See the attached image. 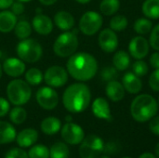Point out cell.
<instances>
[{"label":"cell","instance_id":"6da1fadb","mask_svg":"<svg viewBox=\"0 0 159 158\" xmlns=\"http://www.w3.org/2000/svg\"><path fill=\"white\" fill-rule=\"evenodd\" d=\"M66 66L68 74L78 81L90 80L95 76L98 70L96 59L87 52L74 53L70 56Z\"/></svg>","mask_w":159,"mask_h":158},{"label":"cell","instance_id":"7a4b0ae2","mask_svg":"<svg viewBox=\"0 0 159 158\" xmlns=\"http://www.w3.org/2000/svg\"><path fill=\"white\" fill-rule=\"evenodd\" d=\"M90 100V90L83 83H75L69 86L62 96V102L65 109L75 114L85 111L89 107Z\"/></svg>","mask_w":159,"mask_h":158},{"label":"cell","instance_id":"3957f363","mask_svg":"<svg viewBox=\"0 0 159 158\" xmlns=\"http://www.w3.org/2000/svg\"><path fill=\"white\" fill-rule=\"evenodd\" d=\"M158 111V103L154 97L149 94L137 96L131 105L130 114L137 122H146L151 120Z\"/></svg>","mask_w":159,"mask_h":158},{"label":"cell","instance_id":"277c9868","mask_svg":"<svg viewBox=\"0 0 159 158\" xmlns=\"http://www.w3.org/2000/svg\"><path fill=\"white\" fill-rule=\"evenodd\" d=\"M7 95L12 104L20 106L28 102L32 96V90L27 82L21 79H15L7 85Z\"/></svg>","mask_w":159,"mask_h":158},{"label":"cell","instance_id":"5b68a950","mask_svg":"<svg viewBox=\"0 0 159 158\" xmlns=\"http://www.w3.org/2000/svg\"><path fill=\"white\" fill-rule=\"evenodd\" d=\"M78 47V39L75 33L65 32L60 34L54 42V53L61 58L72 56Z\"/></svg>","mask_w":159,"mask_h":158},{"label":"cell","instance_id":"8992f818","mask_svg":"<svg viewBox=\"0 0 159 158\" xmlns=\"http://www.w3.org/2000/svg\"><path fill=\"white\" fill-rule=\"evenodd\" d=\"M16 51L21 61L30 63L38 61L43 53L41 45L37 41L29 38L21 40L18 44Z\"/></svg>","mask_w":159,"mask_h":158},{"label":"cell","instance_id":"52a82bcc","mask_svg":"<svg viewBox=\"0 0 159 158\" xmlns=\"http://www.w3.org/2000/svg\"><path fill=\"white\" fill-rule=\"evenodd\" d=\"M104 143L96 135H89L81 142L79 156L81 158H96L103 152Z\"/></svg>","mask_w":159,"mask_h":158},{"label":"cell","instance_id":"ba28073f","mask_svg":"<svg viewBox=\"0 0 159 158\" xmlns=\"http://www.w3.org/2000/svg\"><path fill=\"white\" fill-rule=\"evenodd\" d=\"M102 25V17L96 11L86 12L79 20V29L86 35L95 34Z\"/></svg>","mask_w":159,"mask_h":158},{"label":"cell","instance_id":"9c48e42d","mask_svg":"<svg viewBox=\"0 0 159 158\" xmlns=\"http://www.w3.org/2000/svg\"><path fill=\"white\" fill-rule=\"evenodd\" d=\"M44 79L48 86L52 88H60L67 83L68 73L61 66H50L47 69L44 74Z\"/></svg>","mask_w":159,"mask_h":158},{"label":"cell","instance_id":"30bf717a","mask_svg":"<svg viewBox=\"0 0 159 158\" xmlns=\"http://www.w3.org/2000/svg\"><path fill=\"white\" fill-rule=\"evenodd\" d=\"M37 103L46 110L54 109L59 103L58 93L50 87H43L36 92Z\"/></svg>","mask_w":159,"mask_h":158},{"label":"cell","instance_id":"8fae6325","mask_svg":"<svg viewBox=\"0 0 159 158\" xmlns=\"http://www.w3.org/2000/svg\"><path fill=\"white\" fill-rule=\"evenodd\" d=\"M61 137L69 144L75 145L81 143L85 138L83 129L72 122H67L61 129Z\"/></svg>","mask_w":159,"mask_h":158},{"label":"cell","instance_id":"7c38bea8","mask_svg":"<svg viewBox=\"0 0 159 158\" xmlns=\"http://www.w3.org/2000/svg\"><path fill=\"white\" fill-rule=\"evenodd\" d=\"M99 46L107 53L114 52L118 46V39L115 31L112 29H104L102 31L99 35Z\"/></svg>","mask_w":159,"mask_h":158},{"label":"cell","instance_id":"4fadbf2b","mask_svg":"<svg viewBox=\"0 0 159 158\" xmlns=\"http://www.w3.org/2000/svg\"><path fill=\"white\" fill-rule=\"evenodd\" d=\"M149 46L150 44L144 37L136 36L130 41L129 45V50L133 58L137 60H142L148 54Z\"/></svg>","mask_w":159,"mask_h":158},{"label":"cell","instance_id":"5bb4252c","mask_svg":"<svg viewBox=\"0 0 159 158\" xmlns=\"http://www.w3.org/2000/svg\"><path fill=\"white\" fill-rule=\"evenodd\" d=\"M2 67L4 72L11 77H19L25 71L23 61L18 58H8L5 60Z\"/></svg>","mask_w":159,"mask_h":158},{"label":"cell","instance_id":"9a60e30c","mask_svg":"<svg viewBox=\"0 0 159 158\" xmlns=\"http://www.w3.org/2000/svg\"><path fill=\"white\" fill-rule=\"evenodd\" d=\"M34 31L40 34L46 35L52 32L53 23L51 19L44 14H37L34 16L32 21Z\"/></svg>","mask_w":159,"mask_h":158},{"label":"cell","instance_id":"2e32d148","mask_svg":"<svg viewBox=\"0 0 159 158\" xmlns=\"http://www.w3.org/2000/svg\"><path fill=\"white\" fill-rule=\"evenodd\" d=\"M92 112L93 115L100 118L111 121L112 115H111V110L108 102L104 98H97L93 103H92Z\"/></svg>","mask_w":159,"mask_h":158},{"label":"cell","instance_id":"e0dca14e","mask_svg":"<svg viewBox=\"0 0 159 158\" xmlns=\"http://www.w3.org/2000/svg\"><path fill=\"white\" fill-rule=\"evenodd\" d=\"M38 133L34 129H25L16 136V141L19 146L27 148L36 142Z\"/></svg>","mask_w":159,"mask_h":158},{"label":"cell","instance_id":"ac0fdd59","mask_svg":"<svg viewBox=\"0 0 159 158\" xmlns=\"http://www.w3.org/2000/svg\"><path fill=\"white\" fill-rule=\"evenodd\" d=\"M123 87L128 92L131 94H136L141 91L143 84L139 76H137L134 73L129 72L123 76Z\"/></svg>","mask_w":159,"mask_h":158},{"label":"cell","instance_id":"d6986e66","mask_svg":"<svg viewBox=\"0 0 159 158\" xmlns=\"http://www.w3.org/2000/svg\"><path fill=\"white\" fill-rule=\"evenodd\" d=\"M105 92L107 97L113 102H119L123 100L125 96V88L123 85L116 80L108 82L105 88Z\"/></svg>","mask_w":159,"mask_h":158},{"label":"cell","instance_id":"ffe728a7","mask_svg":"<svg viewBox=\"0 0 159 158\" xmlns=\"http://www.w3.org/2000/svg\"><path fill=\"white\" fill-rule=\"evenodd\" d=\"M54 23L62 31H69L75 25V19L73 15L67 11H59L54 16Z\"/></svg>","mask_w":159,"mask_h":158},{"label":"cell","instance_id":"44dd1931","mask_svg":"<svg viewBox=\"0 0 159 158\" xmlns=\"http://www.w3.org/2000/svg\"><path fill=\"white\" fill-rule=\"evenodd\" d=\"M17 23V17L12 11L2 10L0 11V32L9 33L14 30Z\"/></svg>","mask_w":159,"mask_h":158},{"label":"cell","instance_id":"7402d4cb","mask_svg":"<svg viewBox=\"0 0 159 158\" xmlns=\"http://www.w3.org/2000/svg\"><path fill=\"white\" fill-rule=\"evenodd\" d=\"M16 129L11 124L0 121V144L12 142L16 139Z\"/></svg>","mask_w":159,"mask_h":158},{"label":"cell","instance_id":"603a6c76","mask_svg":"<svg viewBox=\"0 0 159 158\" xmlns=\"http://www.w3.org/2000/svg\"><path fill=\"white\" fill-rule=\"evenodd\" d=\"M61 123L57 117L49 116L41 122V130L47 135H54L61 129Z\"/></svg>","mask_w":159,"mask_h":158},{"label":"cell","instance_id":"cb8c5ba5","mask_svg":"<svg viewBox=\"0 0 159 158\" xmlns=\"http://www.w3.org/2000/svg\"><path fill=\"white\" fill-rule=\"evenodd\" d=\"M143 12L150 19H159V0H145L143 4Z\"/></svg>","mask_w":159,"mask_h":158},{"label":"cell","instance_id":"d4e9b609","mask_svg":"<svg viewBox=\"0 0 159 158\" xmlns=\"http://www.w3.org/2000/svg\"><path fill=\"white\" fill-rule=\"evenodd\" d=\"M113 63H114V66L118 71H123V70L128 69L129 66V63H130V59H129V54L125 51L116 52L114 55Z\"/></svg>","mask_w":159,"mask_h":158},{"label":"cell","instance_id":"484cf974","mask_svg":"<svg viewBox=\"0 0 159 158\" xmlns=\"http://www.w3.org/2000/svg\"><path fill=\"white\" fill-rule=\"evenodd\" d=\"M14 33L19 39H26L32 33V26L27 20H20L19 22L17 21L14 27Z\"/></svg>","mask_w":159,"mask_h":158},{"label":"cell","instance_id":"4316f807","mask_svg":"<svg viewBox=\"0 0 159 158\" xmlns=\"http://www.w3.org/2000/svg\"><path fill=\"white\" fill-rule=\"evenodd\" d=\"M49 156L50 158H68L69 149L65 143L56 142L49 150Z\"/></svg>","mask_w":159,"mask_h":158},{"label":"cell","instance_id":"83f0119b","mask_svg":"<svg viewBox=\"0 0 159 158\" xmlns=\"http://www.w3.org/2000/svg\"><path fill=\"white\" fill-rule=\"evenodd\" d=\"M120 7L119 0H102L100 5V9L106 16L114 15Z\"/></svg>","mask_w":159,"mask_h":158},{"label":"cell","instance_id":"f1b7e54d","mask_svg":"<svg viewBox=\"0 0 159 158\" xmlns=\"http://www.w3.org/2000/svg\"><path fill=\"white\" fill-rule=\"evenodd\" d=\"M25 79H26V82L29 85L37 86V85L41 84V82L43 81L44 75H43L42 72L39 69H37V68H31V69H29L26 72Z\"/></svg>","mask_w":159,"mask_h":158},{"label":"cell","instance_id":"f546056e","mask_svg":"<svg viewBox=\"0 0 159 158\" xmlns=\"http://www.w3.org/2000/svg\"><path fill=\"white\" fill-rule=\"evenodd\" d=\"M26 117H27L26 111L20 106L13 108L11 110V112L9 113V118H10L11 122L16 125L22 124L26 120Z\"/></svg>","mask_w":159,"mask_h":158},{"label":"cell","instance_id":"4dcf8cb0","mask_svg":"<svg viewBox=\"0 0 159 158\" xmlns=\"http://www.w3.org/2000/svg\"><path fill=\"white\" fill-rule=\"evenodd\" d=\"M153 28V24L151 22V20L142 18L139 19L135 21L134 23V30L136 33L140 34H146L149 32L152 31Z\"/></svg>","mask_w":159,"mask_h":158},{"label":"cell","instance_id":"1f68e13d","mask_svg":"<svg viewBox=\"0 0 159 158\" xmlns=\"http://www.w3.org/2000/svg\"><path fill=\"white\" fill-rule=\"evenodd\" d=\"M29 158H48L49 157V150L42 144H37L33 146L29 153Z\"/></svg>","mask_w":159,"mask_h":158},{"label":"cell","instance_id":"d6a6232c","mask_svg":"<svg viewBox=\"0 0 159 158\" xmlns=\"http://www.w3.org/2000/svg\"><path fill=\"white\" fill-rule=\"evenodd\" d=\"M128 26V20L125 16L117 15L112 18L110 20V27L113 31L116 32H121L126 29Z\"/></svg>","mask_w":159,"mask_h":158},{"label":"cell","instance_id":"836d02e7","mask_svg":"<svg viewBox=\"0 0 159 158\" xmlns=\"http://www.w3.org/2000/svg\"><path fill=\"white\" fill-rule=\"evenodd\" d=\"M132 70L133 73L137 75V76H143L148 73V65L145 61L138 60L136 61L133 65H132Z\"/></svg>","mask_w":159,"mask_h":158},{"label":"cell","instance_id":"e575fe53","mask_svg":"<svg viewBox=\"0 0 159 158\" xmlns=\"http://www.w3.org/2000/svg\"><path fill=\"white\" fill-rule=\"evenodd\" d=\"M118 77V72L116 67H105L102 71V78L104 81H113Z\"/></svg>","mask_w":159,"mask_h":158},{"label":"cell","instance_id":"d590c367","mask_svg":"<svg viewBox=\"0 0 159 158\" xmlns=\"http://www.w3.org/2000/svg\"><path fill=\"white\" fill-rule=\"evenodd\" d=\"M149 44L154 49L159 50V24L155 26L151 31Z\"/></svg>","mask_w":159,"mask_h":158},{"label":"cell","instance_id":"8d00e7d4","mask_svg":"<svg viewBox=\"0 0 159 158\" xmlns=\"http://www.w3.org/2000/svg\"><path fill=\"white\" fill-rule=\"evenodd\" d=\"M5 158H29V156L26 154V152L22 149L13 148L7 153Z\"/></svg>","mask_w":159,"mask_h":158},{"label":"cell","instance_id":"74e56055","mask_svg":"<svg viewBox=\"0 0 159 158\" xmlns=\"http://www.w3.org/2000/svg\"><path fill=\"white\" fill-rule=\"evenodd\" d=\"M149 85L154 91H159V69H156L149 79Z\"/></svg>","mask_w":159,"mask_h":158},{"label":"cell","instance_id":"f35d334b","mask_svg":"<svg viewBox=\"0 0 159 158\" xmlns=\"http://www.w3.org/2000/svg\"><path fill=\"white\" fill-rule=\"evenodd\" d=\"M120 150V145L117 142H110L103 147V152L108 155H116Z\"/></svg>","mask_w":159,"mask_h":158},{"label":"cell","instance_id":"ab89813d","mask_svg":"<svg viewBox=\"0 0 159 158\" xmlns=\"http://www.w3.org/2000/svg\"><path fill=\"white\" fill-rule=\"evenodd\" d=\"M8 111H9L8 102L6 99L0 97V117L5 116L8 113Z\"/></svg>","mask_w":159,"mask_h":158},{"label":"cell","instance_id":"60d3db41","mask_svg":"<svg viewBox=\"0 0 159 158\" xmlns=\"http://www.w3.org/2000/svg\"><path fill=\"white\" fill-rule=\"evenodd\" d=\"M149 128H150V130L159 136V116H156V117H153L150 121V124H149Z\"/></svg>","mask_w":159,"mask_h":158},{"label":"cell","instance_id":"b9f144b4","mask_svg":"<svg viewBox=\"0 0 159 158\" xmlns=\"http://www.w3.org/2000/svg\"><path fill=\"white\" fill-rule=\"evenodd\" d=\"M11 11H12L16 16L20 15V14L24 11V7H23L22 3H21V2H19V1L13 3L12 6H11Z\"/></svg>","mask_w":159,"mask_h":158},{"label":"cell","instance_id":"7bdbcfd3","mask_svg":"<svg viewBox=\"0 0 159 158\" xmlns=\"http://www.w3.org/2000/svg\"><path fill=\"white\" fill-rule=\"evenodd\" d=\"M150 64L153 68L155 69H159V53L156 52L152 54L150 58Z\"/></svg>","mask_w":159,"mask_h":158},{"label":"cell","instance_id":"ee69618b","mask_svg":"<svg viewBox=\"0 0 159 158\" xmlns=\"http://www.w3.org/2000/svg\"><path fill=\"white\" fill-rule=\"evenodd\" d=\"M14 3V0H0V9L5 10L12 6Z\"/></svg>","mask_w":159,"mask_h":158},{"label":"cell","instance_id":"f6af8a7d","mask_svg":"<svg viewBox=\"0 0 159 158\" xmlns=\"http://www.w3.org/2000/svg\"><path fill=\"white\" fill-rule=\"evenodd\" d=\"M41 4L45 5V6H51L53 4H55L58 0H39Z\"/></svg>","mask_w":159,"mask_h":158},{"label":"cell","instance_id":"bcb514c9","mask_svg":"<svg viewBox=\"0 0 159 158\" xmlns=\"http://www.w3.org/2000/svg\"><path fill=\"white\" fill-rule=\"evenodd\" d=\"M139 158H157V156H155L153 154H151V153H144V154H143Z\"/></svg>","mask_w":159,"mask_h":158},{"label":"cell","instance_id":"7dc6e473","mask_svg":"<svg viewBox=\"0 0 159 158\" xmlns=\"http://www.w3.org/2000/svg\"><path fill=\"white\" fill-rule=\"evenodd\" d=\"M155 151H156V156H157V157L159 158V142L157 143V144Z\"/></svg>","mask_w":159,"mask_h":158},{"label":"cell","instance_id":"c3c4849f","mask_svg":"<svg viewBox=\"0 0 159 158\" xmlns=\"http://www.w3.org/2000/svg\"><path fill=\"white\" fill-rule=\"evenodd\" d=\"M75 1L78 2V3H80V4H87V3L90 2L91 0H75Z\"/></svg>","mask_w":159,"mask_h":158},{"label":"cell","instance_id":"681fc988","mask_svg":"<svg viewBox=\"0 0 159 158\" xmlns=\"http://www.w3.org/2000/svg\"><path fill=\"white\" fill-rule=\"evenodd\" d=\"M65 120H66L67 122H71V121H72V117H71L70 115H68V116L65 117Z\"/></svg>","mask_w":159,"mask_h":158},{"label":"cell","instance_id":"f907efd6","mask_svg":"<svg viewBox=\"0 0 159 158\" xmlns=\"http://www.w3.org/2000/svg\"><path fill=\"white\" fill-rule=\"evenodd\" d=\"M2 74H3V67H2V65L0 64V79H1V77H2Z\"/></svg>","mask_w":159,"mask_h":158},{"label":"cell","instance_id":"816d5d0a","mask_svg":"<svg viewBox=\"0 0 159 158\" xmlns=\"http://www.w3.org/2000/svg\"><path fill=\"white\" fill-rule=\"evenodd\" d=\"M17 1L21 2V3H26V2H30V1H32V0H17Z\"/></svg>","mask_w":159,"mask_h":158},{"label":"cell","instance_id":"f5cc1de1","mask_svg":"<svg viewBox=\"0 0 159 158\" xmlns=\"http://www.w3.org/2000/svg\"><path fill=\"white\" fill-rule=\"evenodd\" d=\"M96 158H110L108 156H99L98 157Z\"/></svg>","mask_w":159,"mask_h":158},{"label":"cell","instance_id":"db71d44e","mask_svg":"<svg viewBox=\"0 0 159 158\" xmlns=\"http://www.w3.org/2000/svg\"><path fill=\"white\" fill-rule=\"evenodd\" d=\"M2 55H3V53H2V51L0 50V58H2Z\"/></svg>","mask_w":159,"mask_h":158},{"label":"cell","instance_id":"11a10c76","mask_svg":"<svg viewBox=\"0 0 159 158\" xmlns=\"http://www.w3.org/2000/svg\"><path fill=\"white\" fill-rule=\"evenodd\" d=\"M158 106H159V98H158Z\"/></svg>","mask_w":159,"mask_h":158},{"label":"cell","instance_id":"9f6ffc18","mask_svg":"<svg viewBox=\"0 0 159 158\" xmlns=\"http://www.w3.org/2000/svg\"><path fill=\"white\" fill-rule=\"evenodd\" d=\"M124 158H131V157H124Z\"/></svg>","mask_w":159,"mask_h":158}]
</instances>
